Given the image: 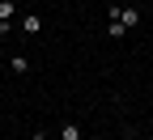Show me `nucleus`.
<instances>
[{"label":"nucleus","instance_id":"1","mask_svg":"<svg viewBox=\"0 0 153 140\" xmlns=\"http://www.w3.org/2000/svg\"><path fill=\"white\" fill-rule=\"evenodd\" d=\"M22 30H26V38H34L38 30H43V17H38V13H26L22 17Z\"/></svg>","mask_w":153,"mask_h":140},{"label":"nucleus","instance_id":"2","mask_svg":"<svg viewBox=\"0 0 153 140\" xmlns=\"http://www.w3.org/2000/svg\"><path fill=\"white\" fill-rule=\"evenodd\" d=\"M60 140H81V127H76L72 119H64L60 123Z\"/></svg>","mask_w":153,"mask_h":140},{"label":"nucleus","instance_id":"3","mask_svg":"<svg viewBox=\"0 0 153 140\" xmlns=\"http://www.w3.org/2000/svg\"><path fill=\"white\" fill-rule=\"evenodd\" d=\"M13 13H17V4H13V0H0V21H9Z\"/></svg>","mask_w":153,"mask_h":140},{"label":"nucleus","instance_id":"4","mask_svg":"<svg viewBox=\"0 0 153 140\" xmlns=\"http://www.w3.org/2000/svg\"><path fill=\"white\" fill-rule=\"evenodd\" d=\"M13 72H30V59L26 55H13Z\"/></svg>","mask_w":153,"mask_h":140},{"label":"nucleus","instance_id":"5","mask_svg":"<svg viewBox=\"0 0 153 140\" xmlns=\"http://www.w3.org/2000/svg\"><path fill=\"white\" fill-rule=\"evenodd\" d=\"M34 140H47V136H43V132H38V136H34Z\"/></svg>","mask_w":153,"mask_h":140},{"label":"nucleus","instance_id":"6","mask_svg":"<svg viewBox=\"0 0 153 140\" xmlns=\"http://www.w3.org/2000/svg\"><path fill=\"white\" fill-rule=\"evenodd\" d=\"M128 140H145V136H128Z\"/></svg>","mask_w":153,"mask_h":140}]
</instances>
